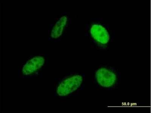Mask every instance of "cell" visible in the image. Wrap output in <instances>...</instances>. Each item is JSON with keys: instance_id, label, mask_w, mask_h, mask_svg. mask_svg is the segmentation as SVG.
Here are the masks:
<instances>
[{"instance_id": "1", "label": "cell", "mask_w": 151, "mask_h": 113, "mask_svg": "<svg viewBox=\"0 0 151 113\" xmlns=\"http://www.w3.org/2000/svg\"><path fill=\"white\" fill-rule=\"evenodd\" d=\"M99 19H94L89 24L88 33L96 48L104 50L108 48L113 41L114 33L108 25Z\"/></svg>"}, {"instance_id": "2", "label": "cell", "mask_w": 151, "mask_h": 113, "mask_svg": "<svg viewBox=\"0 0 151 113\" xmlns=\"http://www.w3.org/2000/svg\"><path fill=\"white\" fill-rule=\"evenodd\" d=\"M121 78L120 72L110 66H99L94 72V83L98 88L102 90L115 88L120 83Z\"/></svg>"}, {"instance_id": "3", "label": "cell", "mask_w": 151, "mask_h": 113, "mask_svg": "<svg viewBox=\"0 0 151 113\" xmlns=\"http://www.w3.org/2000/svg\"><path fill=\"white\" fill-rule=\"evenodd\" d=\"M82 75H74L66 78L61 82L57 89V93L59 96L69 95L79 89L83 81Z\"/></svg>"}, {"instance_id": "4", "label": "cell", "mask_w": 151, "mask_h": 113, "mask_svg": "<svg viewBox=\"0 0 151 113\" xmlns=\"http://www.w3.org/2000/svg\"><path fill=\"white\" fill-rule=\"evenodd\" d=\"M45 60L41 56H36L26 63L22 68L24 75H28L36 72L44 64Z\"/></svg>"}, {"instance_id": "5", "label": "cell", "mask_w": 151, "mask_h": 113, "mask_svg": "<svg viewBox=\"0 0 151 113\" xmlns=\"http://www.w3.org/2000/svg\"><path fill=\"white\" fill-rule=\"evenodd\" d=\"M68 21V17L65 16H62L59 18L52 29L51 33L52 37L56 38L61 36Z\"/></svg>"}]
</instances>
